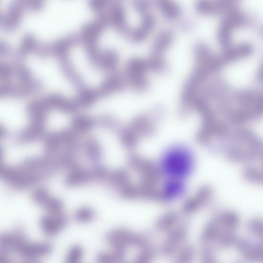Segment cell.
I'll return each mask as SVG.
<instances>
[{
	"label": "cell",
	"instance_id": "cell-1",
	"mask_svg": "<svg viewBox=\"0 0 263 263\" xmlns=\"http://www.w3.org/2000/svg\"><path fill=\"white\" fill-rule=\"evenodd\" d=\"M99 15L95 1L28 0L17 27L25 42L60 47L72 39L87 34Z\"/></svg>",
	"mask_w": 263,
	"mask_h": 263
},
{
	"label": "cell",
	"instance_id": "cell-2",
	"mask_svg": "<svg viewBox=\"0 0 263 263\" xmlns=\"http://www.w3.org/2000/svg\"><path fill=\"white\" fill-rule=\"evenodd\" d=\"M9 65L21 84L40 102H66L82 106L84 98L59 47L24 43L14 51Z\"/></svg>",
	"mask_w": 263,
	"mask_h": 263
},
{
	"label": "cell",
	"instance_id": "cell-3",
	"mask_svg": "<svg viewBox=\"0 0 263 263\" xmlns=\"http://www.w3.org/2000/svg\"><path fill=\"white\" fill-rule=\"evenodd\" d=\"M59 48L83 103L119 80L118 73L98 54L86 34L69 40Z\"/></svg>",
	"mask_w": 263,
	"mask_h": 263
},
{
	"label": "cell",
	"instance_id": "cell-4",
	"mask_svg": "<svg viewBox=\"0 0 263 263\" xmlns=\"http://www.w3.org/2000/svg\"><path fill=\"white\" fill-rule=\"evenodd\" d=\"M218 151L230 162L248 163L260 159L263 141L243 126H232L219 140Z\"/></svg>",
	"mask_w": 263,
	"mask_h": 263
},
{
	"label": "cell",
	"instance_id": "cell-5",
	"mask_svg": "<svg viewBox=\"0 0 263 263\" xmlns=\"http://www.w3.org/2000/svg\"><path fill=\"white\" fill-rule=\"evenodd\" d=\"M232 98L235 104L228 119L232 126H243L263 117V91L241 90Z\"/></svg>",
	"mask_w": 263,
	"mask_h": 263
},
{
	"label": "cell",
	"instance_id": "cell-6",
	"mask_svg": "<svg viewBox=\"0 0 263 263\" xmlns=\"http://www.w3.org/2000/svg\"><path fill=\"white\" fill-rule=\"evenodd\" d=\"M249 17L238 8L226 13L218 30V39L224 48L231 45L232 36L234 31L249 23Z\"/></svg>",
	"mask_w": 263,
	"mask_h": 263
},
{
	"label": "cell",
	"instance_id": "cell-7",
	"mask_svg": "<svg viewBox=\"0 0 263 263\" xmlns=\"http://www.w3.org/2000/svg\"><path fill=\"white\" fill-rule=\"evenodd\" d=\"M190 154L185 149L174 148L165 155L164 159V170L168 174L175 176L185 175L192 166Z\"/></svg>",
	"mask_w": 263,
	"mask_h": 263
},
{
	"label": "cell",
	"instance_id": "cell-8",
	"mask_svg": "<svg viewBox=\"0 0 263 263\" xmlns=\"http://www.w3.org/2000/svg\"><path fill=\"white\" fill-rule=\"evenodd\" d=\"M186 234V228L183 226L174 227L169 231L166 239L161 247L162 253L166 255L175 254L184 242Z\"/></svg>",
	"mask_w": 263,
	"mask_h": 263
},
{
	"label": "cell",
	"instance_id": "cell-9",
	"mask_svg": "<svg viewBox=\"0 0 263 263\" xmlns=\"http://www.w3.org/2000/svg\"><path fill=\"white\" fill-rule=\"evenodd\" d=\"M224 48V50L220 57V59L223 65L247 56L252 52L253 50L252 45L248 43L231 45Z\"/></svg>",
	"mask_w": 263,
	"mask_h": 263
},
{
	"label": "cell",
	"instance_id": "cell-10",
	"mask_svg": "<svg viewBox=\"0 0 263 263\" xmlns=\"http://www.w3.org/2000/svg\"><path fill=\"white\" fill-rule=\"evenodd\" d=\"M93 181L91 170L76 165L70 168L65 178L66 184L69 186L81 185Z\"/></svg>",
	"mask_w": 263,
	"mask_h": 263
},
{
	"label": "cell",
	"instance_id": "cell-11",
	"mask_svg": "<svg viewBox=\"0 0 263 263\" xmlns=\"http://www.w3.org/2000/svg\"><path fill=\"white\" fill-rule=\"evenodd\" d=\"M134 234L125 229L112 231L107 236L108 242L116 249L123 250L133 246Z\"/></svg>",
	"mask_w": 263,
	"mask_h": 263
},
{
	"label": "cell",
	"instance_id": "cell-12",
	"mask_svg": "<svg viewBox=\"0 0 263 263\" xmlns=\"http://www.w3.org/2000/svg\"><path fill=\"white\" fill-rule=\"evenodd\" d=\"M65 218L61 213H49L42 219V226L44 231L48 234L58 232L65 223Z\"/></svg>",
	"mask_w": 263,
	"mask_h": 263
},
{
	"label": "cell",
	"instance_id": "cell-13",
	"mask_svg": "<svg viewBox=\"0 0 263 263\" xmlns=\"http://www.w3.org/2000/svg\"><path fill=\"white\" fill-rule=\"evenodd\" d=\"M45 124L30 122L19 134L18 140L23 143L34 141L41 138L44 133Z\"/></svg>",
	"mask_w": 263,
	"mask_h": 263
},
{
	"label": "cell",
	"instance_id": "cell-14",
	"mask_svg": "<svg viewBox=\"0 0 263 263\" xmlns=\"http://www.w3.org/2000/svg\"><path fill=\"white\" fill-rule=\"evenodd\" d=\"M222 228L234 231L239 224V217L237 213L226 210L219 213L215 218Z\"/></svg>",
	"mask_w": 263,
	"mask_h": 263
},
{
	"label": "cell",
	"instance_id": "cell-15",
	"mask_svg": "<svg viewBox=\"0 0 263 263\" xmlns=\"http://www.w3.org/2000/svg\"><path fill=\"white\" fill-rule=\"evenodd\" d=\"M243 255V259L247 262L255 263L263 261V241L254 242Z\"/></svg>",
	"mask_w": 263,
	"mask_h": 263
},
{
	"label": "cell",
	"instance_id": "cell-16",
	"mask_svg": "<svg viewBox=\"0 0 263 263\" xmlns=\"http://www.w3.org/2000/svg\"><path fill=\"white\" fill-rule=\"evenodd\" d=\"M219 223L214 218L204 227L201 234V239L204 242H210L216 240L222 229Z\"/></svg>",
	"mask_w": 263,
	"mask_h": 263
},
{
	"label": "cell",
	"instance_id": "cell-17",
	"mask_svg": "<svg viewBox=\"0 0 263 263\" xmlns=\"http://www.w3.org/2000/svg\"><path fill=\"white\" fill-rule=\"evenodd\" d=\"M83 146L86 155L90 160L97 161L100 158L101 150L96 139L92 138L88 139Z\"/></svg>",
	"mask_w": 263,
	"mask_h": 263
},
{
	"label": "cell",
	"instance_id": "cell-18",
	"mask_svg": "<svg viewBox=\"0 0 263 263\" xmlns=\"http://www.w3.org/2000/svg\"><path fill=\"white\" fill-rule=\"evenodd\" d=\"M237 238L234 231L222 229L215 241L218 246L227 248L235 245Z\"/></svg>",
	"mask_w": 263,
	"mask_h": 263
},
{
	"label": "cell",
	"instance_id": "cell-19",
	"mask_svg": "<svg viewBox=\"0 0 263 263\" xmlns=\"http://www.w3.org/2000/svg\"><path fill=\"white\" fill-rule=\"evenodd\" d=\"M194 257V249L190 246H184L178 251L172 263H192Z\"/></svg>",
	"mask_w": 263,
	"mask_h": 263
},
{
	"label": "cell",
	"instance_id": "cell-20",
	"mask_svg": "<svg viewBox=\"0 0 263 263\" xmlns=\"http://www.w3.org/2000/svg\"><path fill=\"white\" fill-rule=\"evenodd\" d=\"M123 250L116 249L111 253H105L100 255L99 263H120L123 258Z\"/></svg>",
	"mask_w": 263,
	"mask_h": 263
},
{
	"label": "cell",
	"instance_id": "cell-21",
	"mask_svg": "<svg viewBox=\"0 0 263 263\" xmlns=\"http://www.w3.org/2000/svg\"><path fill=\"white\" fill-rule=\"evenodd\" d=\"M248 231L255 236L263 239V220L259 218H251L247 223Z\"/></svg>",
	"mask_w": 263,
	"mask_h": 263
},
{
	"label": "cell",
	"instance_id": "cell-22",
	"mask_svg": "<svg viewBox=\"0 0 263 263\" xmlns=\"http://www.w3.org/2000/svg\"><path fill=\"white\" fill-rule=\"evenodd\" d=\"M155 255V251L152 248L147 247L141 249L133 263H152Z\"/></svg>",
	"mask_w": 263,
	"mask_h": 263
},
{
	"label": "cell",
	"instance_id": "cell-23",
	"mask_svg": "<svg viewBox=\"0 0 263 263\" xmlns=\"http://www.w3.org/2000/svg\"><path fill=\"white\" fill-rule=\"evenodd\" d=\"M50 195L49 192L46 189L40 187L33 192L32 197L34 202L42 205Z\"/></svg>",
	"mask_w": 263,
	"mask_h": 263
},
{
	"label": "cell",
	"instance_id": "cell-24",
	"mask_svg": "<svg viewBox=\"0 0 263 263\" xmlns=\"http://www.w3.org/2000/svg\"><path fill=\"white\" fill-rule=\"evenodd\" d=\"M94 216L93 211L89 208H82L76 213V218L80 221H87L91 220Z\"/></svg>",
	"mask_w": 263,
	"mask_h": 263
},
{
	"label": "cell",
	"instance_id": "cell-25",
	"mask_svg": "<svg viewBox=\"0 0 263 263\" xmlns=\"http://www.w3.org/2000/svg\"><path fill=\"white\" fill-rule=\"evenodd\" d=\"M201 263H218L215 257L214 251L211 247L204 248L202 252Z\"/></svg>",
	"mask_w": 263,
	"mask_h": 263
},
{
	"label": "cell",
	"instance_id": "cell-26",
	"mask_svg": "<svg viewBox=\"0 0 263 263\" xmlns=\"http://www.w3.org/2000/svg\"><path fill=\"white\" fill-rule=\"evenodd\" d=\"M254 241L248 238H237L235 245L237 250L243 254L252 246Z\"/></svg>",
	"mask_w": 263,
	"mask_h": 263
},
{
	"label": "cell",
	"instance_id": "cell-27",
	"mask_svg": "<svg viewBox=\"0 0 263 263\" xmlns=\"http://www.w3.org/2000/svg\"><path fill=\"white\" fill-rule=\"evenodd\" d=\"M256 79L257 82L263 84V62L261 63L257 70Z\"/></svg>",
	"mask_w": 263,
	"mask_h": 263
},
{
	"label": "cell",
	"instance_id": "cell-28",
	"mask_svg": "<svg viewBox=\"0 0 263 263\" xmlns=\"http://www.w3.org/2000/svg\"><path fill=\"white\" fill-rule=\"evenodd\" d=\"M259 160H260V161L261 162V165H263V153H262L261 156Z\"/></svg>",
	"mask_w": 263,
	"mask_h": 263
},
{
	"label": "cell",
	"instance_id": "cell-29",
	"mask_svg": "<svg viewBox=\"0 0 263 263\" xmlns=\"http://www.w3.org/2000/svg\"><path fill=\"white\" fill-rule=\"evenodd\" d=\"M262 33H263V29H262Z\"/></svg>",
	"mask_w": 263,
	"mask_h": 263
}]
</instances>
